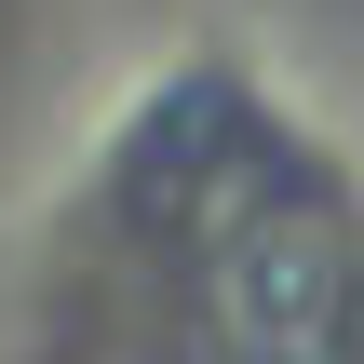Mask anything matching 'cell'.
<instances>
[{
    "label": "cell",
    "instance_id": "1",
    "mask_svg": "<svg viewBox=\"0 0 364 364\" xmlns=\"http://www.w3.org/2000/svg\"><path fill=\"white\" fill-rule=\"evenodd\" d=\"M338 297H351V270H338V243H324L311 216H257V230H230V257H216V324L257 364L324 351V338H338Z\"/></svg>",
    "mask_w": 364,
    "mask_h": 364
}]
</instances>
